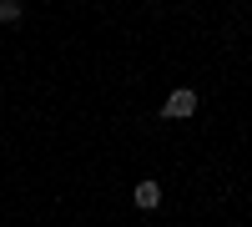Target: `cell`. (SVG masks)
<instances>
[{
  "label": "cell",
  "mask_w": 252,
  "mask_h": 227,
  "mask_svg": "<svg viewBox=\"0 0 252 227\" xmlns=\"http://www.w3.org/2000/svg\"><path fill=\"white\" fill-rule=\"evenodd\" d=\"M131 202H136L141 212H157V207H161V187H157V182H136V192H131Z\"/></svg>",
  "instance_id": "cell-2"
},
{
  "label": "cell",
  "mask_w": 252,
  "mask_h": 227,
  "mask_svg": "<svg viewBox=\"0 0 252 227\" xmlns=\"http://www.w3.org/2000/svg\"><path fill=\"white\" fill-rule=\"evenodd\" d=\"M20 15H26V5H20V0H0V26H15Z\"/></svg>",
  "instance_id": "cell-3"
},
{
  "label": "cell",
  "mask_w": 252,
  "mask_h": 227,
  "mask_svg": "<svg viewBox=\"0 0 252 227\" xmlns=\"http://www.w3.org/2000/svg\"><path fill=\"white\" fill-rule=\"evenodd\" d=\"M161 116H172V121H187V116H197V91H192V86H177L172 96L161 101Z\"/></svg>",
  "instance_id": "cell-1"
}]
</instances>
